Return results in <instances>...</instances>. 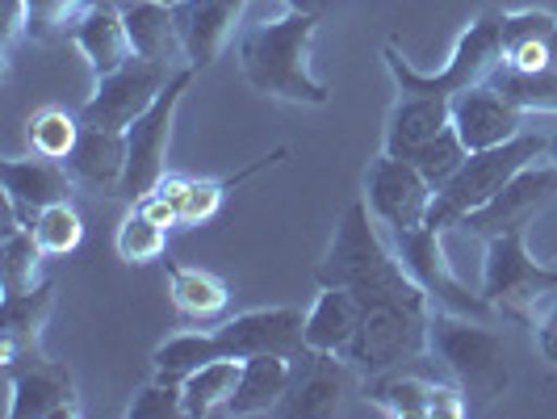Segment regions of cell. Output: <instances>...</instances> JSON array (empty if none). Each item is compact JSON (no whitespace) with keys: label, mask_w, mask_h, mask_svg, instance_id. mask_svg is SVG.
<instances>
[{"label":"cell","mask_w":557,"mask_h":419,"mask_svg":"<svg viewBox=\"0 0 557 419\" xmlns=\"http://www.w3.org/2000/svg\"><path fill=\"white\" fill-rule=\"evenodd\" d=\"M382 59H386V67H391L398 93H419V97H445V101H453L457 93L491 81V72L503 63V13L482 9L474 22L461 29V38L453 42V56H448V63L436 76L411 67L407 59L398 56L394 42L382 47Z\"/></svg>","instance_id":"obj_4"},{"label":"cell","mask_w":557,"mask_h":419,"mask_svg":"<svg viewBox=\"0 0 557 419\" xmlns=\"http://www.w3.org/2000/svg\"><path fill=\"white\" fill-rule=\"evenodd\" d=\"M549 160H554V164H557V135H554V139H549Z\"/></svg>","instance_id":"obj_45"},{"label":"cell","mask_w":557,"mask_h":419,"mask_svg":"<svg viewBox=\"0 0 557 419\" xmlns=\"http://www.w3.org/2000/svg\"><path fill=\"white\" fill-rule=\"evenodd\" d=\"M135 210H143V214H147L151 223L164 226V231L181 226V210H176V206H172V201H168L164 194H156V189H151V194H143L139 201H135Z\"/></svg>","instance_id":"obj_40"},{"label":"cell","mask_w":557,"mask_h":419,"mask_svg":"<svg viewBox=\"0 0 557 419\" xmlns=\"http://www.w3.org/2000/svg\"><path fill=\"white\" fill-rule=\"evenodd\" d=\"M81 126H84L81 118L47 106V110H38L26 118V139H29V147H34V156H47V160H63V164H67L72 147L81 139Z\"/></svg>","instance_id":"obj_32"},{"label":"cell","mask_w":557,"mask_h":419,"mask_svg":"<svg viewBox=\"0 0 557 419\" xmlns=\"http://www.w3.org/2000/svg\"><path fill=\"white\" fill-rule=\"evenodd\" d=\"M491 84L499 88L511 106H520L524 113H557V72L554 67H511L499 63L491 72Z\"/></svg>","instance_id":"obj_30"},{"label":"cell","mask_w":557,"mask_h":419,"mask_svg":"<svg viewBox=\"0 0 557 419\" xmlns=\"http://www.w3.org/2000/svg\"><path fill=\"white\" fill-rule=\"evenodd\" d=\"M554 197H557V164L545 156V160H536V164L520 168L486 206H478L474 214H466V219H461V231L491 239V235H503V231L529 226Z\"/></svg>","instance_id":"obj_13"},{"label":"cell","mask_w":557,"mask_h":419,"mask_svg":"<svg viewBox=\"0 0 557 419\" xmlns=\"http://www.w3.org/2000/svg\"><path fill=\"white\" fill-rule=\"evenodd\" d=\"M289 373V391L277 403V416L285 419H327L344 407V394L352 391V382L361 378L339 353H319V348H298Z\"/></svg>","instance_id":"obj_11"},{"label":"cell","mask_w":557,"mask_h":419,"mask_svg":"<svg viewBox=\"0 0 557 419\" xmlns=\"http://www.w3.org/2000/svg\"><path fill=\"white\" fill-rule=\"evenodd\" d=\"M289 9H307V13H319L323 9V0H285Z\"/></svg>","instance_id":"obj_43"},{"label":"cell","mask_w":557,"mask_h":419,"mask_svg":"<svg viewBox=\"0 0 557 419\" xmlns=\"http://www.w3.org/2000/svg\"><path fill=\"white\" fill-rule=\"evenodd\" d=\"M239 373H244V361H235V357H214L210 365H201L197 373H189L181 382V391H185V416L226 411L231 398H235V386H239Z\"/></svg>","instance_id":"obj_28"},{"label":"cell","mask_w":557,"mask_h":419,"mask_svg":"<svg viewBox=\"0 0 557 419\" xmlns=\"http://www.w3.org/2000/svg\"><path fill=\"white\" fill-rule=\"evenodd\" d=\"M51 310H55V281H38L34 289L4 294V307H0L4 340L13 348H34L42 328H47V319H51Z\"/></svg>","instance_id":"obj_26"},{"label":"cell","mask_w":557,"mask_h":419,"mask_svg":"<svg viewBox=\"0 0 557 419\" xmlns=\"http://www.w3.org/2000/svg\"><path fill=\"white\" fill-rule=\"evenodd\" d=\"M172 81L164 63H151V59H131L122 63L110 76H97V88L92 97L81 106L84 126H106V131H126L135 118L156 106V97L164 93V84Z\"/></svg>","instance_id":"obj_10"},{"label":"cell","mask_w":557,"mask_h":419,"mask_svg":"<svg viewBox=\"0 0 557 419\" xmlns=\"http://www.w3.org/2000/svg\"><path fill=\"white\" fill-rule=\"evenodd\" d=\"M248 4L251 0H176L172 13L181 26V42H185V63H194L201 72L223 56Z\"/></svg>","instance_id":"obj_18"},{"label":"cell","mask_w":557,"mask_h":419,"mask_svg":"<svg viewBox=\"0 0 557 419\" xmlns=\"http://www.w3.org/2000/svg\"><path fill=\"white\" fill-rule=\"evenodd\" d=\"M394 256L403 260V269L428 289L432 307L453 310V315H470V319H486L491 303L486 294H470V285H461L457 273L448 269L445 244H441V231L436 226H407V231H391Z\"/></svg>","instance_id":"obj_9"},{"label":"cell","mask_w":557,"mask_h":419,"mask_svg":"<svg viewBox=\"0 0 557 419\" xmlns=\"http://www.w3.org/2000/svg\"><path fill=\"white\" fill-rule=\"evenodd\" d=\"M29 26V0H4V47L17 42V34Z\"/></svg>","instance_id":"obj_41"},{"label":"cell","mask_w":557,"mask_h":419,"mask_svg":"<svg viewBox=\"0 0 557 419\" xmlns=\"http://www.w3.org/2000/svg\"><path fill=\"white\" fill-rule=\"evenodd\" d=\"M226 181H197L189 185V194H185V201H181V226H201L210 223L214 214H219V206H223L226 197Z\"/></svg>","instance_id":"obj_39"},{"label":"cell","mask_w":557,"mask_h":419,"mask_svg":"<svg viewBox=\"0 0 557 419\" xmlns=\"http://www.w3.org/2000/svg\"><path fill=\"white\" fill-rule=\"evenodd\" d=\"M448 106H453V131L461 135L466 151H486V147H499V143L524 135V118L529 113L520 106H511L491 81L457 93Z\"/></svg>","instance_id":"obj_15"},{"label":"cell","mask_w":557,"mask_h":419,"mask_svg":"<svg viewBox=\"0 0 557 419\" xmlns=\"http://www.w3.org/2000/svg\"><path fill=\"white\" fill-rule=\"evenodd\" d=\"M223 357L248 361V357H294L307 344V315L298 307H260L244 310L214 328Z\"/></svg>","instance_id":"obj_14"},{"label":"cell","mask_w":557,"mask_h":419,"mask_svg":"<svg viewBox=\"0 0 557 419\" xmlns=\"http://www.w3.org/2000/svg\"><path fill=\"white\" fill-rule=\"evenodd\" d=\"M536 348L545 353V361L557 365V307H554L549 319H541V323H536Z\"/></svg>","instance_id":"obj_42"},{"label":"cell","mask_w":557,"mask_h":419,"mask_svg":"<svg viewBox=\"0 0 557 419\" xmlns=\"http://www.w3.org/2000/svg\"><path fill=\"white\" fill-rule=\"evenodd\" d=\"M126 416L131 419H176V416H185V391H181L176 382L156 378L151 386H143V391L131 398Z\"/></svg>","instance_id":"obj_37"},{"label":"cell","mask_w":557,"mask_h":419,"mask_svg":"<svg viewBox=\"0 0 557 419\" xmlns=\"http://www.w3.org/2000/svg\"><path fill=\"white\" fill-rule=\"evenodd\" d=\"M168 248V231L164 226H156L143 210H131L122 226H117V256L126 260V264H151V260H160Z\"/></svg>","instance_id":"obj_35"},{"label":"cell","mask_w":557,"mask_h":419,"mask_svg":"<svg viewBox=\"0 0 557 419\" xmlns=\"http://www.w3.org/2000/svg\"><path fill=\"white\" fill-rule=\"evenodd\" d=\"M42 244L34 235V226L13 219L4 231V251H0V278H4V294H22L38 285V269H42Z\"/></svg>","instance_id":"obj_31"},{"label":"cell","mask_w":557,"mask_h":419,"mask_svg":"<svg viewBox=\"0 0 557 419\" xmlns=\"http://www.w3.org/2000/svg\"><path fill=\"white\" fill-rule=\"evenodd\" d=\"M545 47H549V67L557 72V29L549 34V42H545Z\"/></svg>","instance_id":"obj_44"},{"label":"cell","mask_w":557,"mask_h":419,"mask_svg":"<svg viewBox=\"0 0 557 419\" xmlns=\"http://www.w3.org/2000/svg\"><path fill=\"white\" fill-rule=\"evenodd\" d=\"M428 323L432 307H407V303H386V307H364V319L352 344L344 348V361L361 378H377L398 365H416L428 353Z\"/></svg>","instance_id":"obj_7"},{"label":"cell","mask_w":557,"mask_h":419,"mask_svg":"<svg viewBox=\"0 0 557 419\" xmlns=\"http://www.w3.org/2000/svg\"><path fill=\"white\" fill-rule=\"evenodd\" d=\"M364 319V303L352 289L339 285H323V294L314 298V307L307 310V348L319 353H339L352 344V335Z\"/></svg>","instance_id":"obj_23"},{"label":"cell","mask_w":557,"mask_h":419,"mask_svg":"<svg viewBox=\"0 0 557 419\" xmlns=\"http://www.w3.org/2000/svg\"><path fill=\"white\" fill-rule=\"evenodd\" d=\"M29 226H34V235H38V244H42L47 256H72L84 239V223H81V214L72 210V201L47 206Z\"/></svg>","instance_id":"obj_34"},{"label":"cell","mask_w":557,"mask_h":419,"mask_svg":"<svg viewBox=\"0 0 557 419\" xmlns=\"http://www.w3.org/2000/svg\"><path fill=\"white\" fill-rule=\"evenodd\" d=\"M168 294H172V307L194 323L219 319L231 303V289L223 278H214L206 269H181V264H168Z\"/></svg>","instance_id":"obj_25"},{"label":"cell","mask_w":557,"mask_h":419,"mask_svg":"<svg viewBox=\"0 0 557 419\" xmlns=\"http://www.w3.org/2000/svg\"><path fill=\"white\" fill-rule=\"evenodd\" d=\"M0 181H4V197H9V214L34 223L47 206L67 201L72 197V168L63 160H0Z\"/></svg>","instance_id":"obj_17"},{"label":"cell","mask_w":557,"mask_h":419,"mask_svg":"<svg viewBox=\"0 0 557 419\" xmlns=\"http://www.w3.org/2000/svg\"><path fill=\"white\" fill-rule=\"evenodd\" d=\"M168 4H176V0H168Z\"/></svg>","instance_id":"obj_46"},{"label":"cell","mask_w":557,"mask_h":419,"mask_svg":"<svg viewBox=\"0 0 557 419\" xmlns=\"http://www.w3.org/2000/svg\"><path fill=\"white\" fill-rule=\"evenodd\" d=\"M428 353L457 378V386L466 391L470 407L495 403L507 391V382H511L503 335L491 332L482 319H470V315H453V310L432 307Z\"/></svg>","instance_id":"obj_3"},{"label":"cell","mask_w":557,"mask_h":419,"mask_svg":"<svg viewBox=\"0 0 557 419\" xmlns=\"http://www.w3.org/2000/svg\"><path fill=\"white\" fill-rule=\"evenodd\" d=\"M214 357H223L214 332H176L151 353V369H156V378L181 386L189 373H197L201 365H210Z\"/></svg>","instance_id":"obj_29"},{"label":"cell","mask_w":557,"mask_h":419,"mask_svg":"<svg viewBox=\"0 0 557 419\" xmlns=\"http://www.w3.org/2000/svg\"><path fill=\"white\" fill-rule=\"evenodd\" d=\"M453 122V106L445 97H419L403 93V101L391 110L386 122V151L398 160H411L423 143H432Z\"/></svg>","instance_id":"obj_21"},{"label":"cell","mask_w":557,"mask_h":419,"mask_svg":"<svg viewBox=\"0 0 557 419\" xmlns=\"http://www.w3.org/2000/svg\"><path fill=\"white\" fill-rule=\"evenodd\" d=\"M319 285H339L352 289L364 307H386V303H407V307H432L428 289L419 285L403 260L394 256V248H386L377 219L369 210V201H352L339 223H335L332 248L319 260L314 269Z\"/></svg>","instance_id":"obj_1"},{"label":"cell","mask_w":557,"mask_h":419,"mask_svg":"<svg viewBox=\"0 0 557 419\" xmlns=\"http://www.w3.org/2000/svg\"><path fill=\"white\" fill-rule=\"evenodd\" d=\"M557 29V17L545 9H516L503 13V56L524 47V42H549V34Z\"/></svg>","instance_id":"obj_38"},{"label":"cell","mask_w":557,"mask_h":419,"mask_svg":"<svg viewBox=\"0 0 557 419\" xmlns=\"http://www.w3.org/2000/svg\"><path fill=\"white\" fill-rule=\"evenodd\" d=\"M81 394L72 369L59 361H29L13 369V394H9V419H76Z\"/></svg>","instance_id":"obj_16"},{"label":"cell","mask_w":557,"mask_h":419,"mask_svg":"<svg viewBox=\"0 0 557 419\" xmlns=\"http://www.w3.org/2000/svg\"><path fill=\"white\" fill-rule=\"evenodd\" d=\"M482 294L495 310L536 328V307L557 294V269L532 260L529 226H516V231H503V235L486 239Z\"/></svg>","instance_id":"obj_6"},{"label":"cell","mask_w":557,"mask_h":419,"mask_svg":"<svg viewBox=\"0 0 557 419\" xmlns=\"http://www.w3.org/2000/svg\"><path fill=\"white\" fill-rule=\"evenodd\" d=\"M67 38L88 59L92 76H110L122 63L135 59L131 34H126V17H122V9H110V4H88L81 17L72 22Z\"/></svg>","instance_id":"obj_19"},{"label":"cell","mask_w":557,"mask_h":419,"mask_svg":"<svg viewBox=\"0 0 557 419\" xmlns=\"http://www.w3.org/2000/svg\"><path fill=\"white\" fill-rule=\"evenodd\" d=\"M319 34V13L285 9L273 22H260L239 38V67L244 81L289 106H327L332 93L310 67V47Z\"/></svg>","instance_id":"obj_2"},{"label":"cell","mask_w":557,"mask_h":419,"mask_svg":"<svg viewBox=\"0 0 557 419\" xmlns=\"http://www.w3.org/2000/svg\"><path fill=\"white\" fill-rule=\"evenodd\" d=\"M194 76H197L194 63L176 67V72H172V81L164 84V93L156 97V106L126 126V176H122V189H117L122 201H139L143 194H151V189H156V181L168 172V139H172V122H176L181 97L189 93Z\"/></svg>","instance_id":"obj_8"},{"label":"cell","mask_w":557,"mask_h":419,"mask_svg":"<svg viewBox=\"0 0 557 419\" xmlns=\"http://www.w3.org/2000/svg\"><path fill=\"white\" fill-rule=\"evenodd\" d=\"M545 156H549V135H529V131L516 135V139L499 143V147L470 151L466 164L457 168V176L448 181L441 194L432 197L428 226H436V231L461 226V219L474 214L478 206H486L520 168L536 164V160H545Z\"/></svg>","instance_id":"obj_5"},{"label":"cell","mask_w":557,"mask_h":419,"mask_svg":"<svg viewBox=\"0 0 557 419\" xmlns=\"http://www.w3.org/2000/svg\"><path fill=\"white\" fill-rule=\"evenodd\" d=\"M72 176L101 189L106 197H117L122 176H126V131H106V126H81V139L67 156Z\"/></svg>","instance_id":"obj_20"},{"label":"cell","mask_w":557,"mask_h":419,"mask_svg":"<svg viewBox=\"0 0 557 419\" xmlns=\"http://www.w3.org/2000/svg\"><path fill=\"white\" fill-rule=\"evenodd\" d=\"M92 0H29V26L26 34L38 42H51L59 34H67L72 22L81 17Z\"/></svg>","instance_id":"obj_36"},{"label":"cell","mask_w":557,"mask_h":419,"mask_svg":"<svg viewBox=\"0 0 557 419\" xmlns=\"http://www.w3.org/2000/svg\"><path fill=\"white\" fill-rule=\"evenodd\" d=\"M364 398L373 407H382L386 416L398 419H428V398H432V382L407 373V365L386 369L377 378H364Z\"/></svg>","instance_id":"obj_27"},{"label":"cell","mask_w":557,"mask_h":419,"mask_svg":"<svg viewBox=\"0 0 557 419\" xmlns=\"http://www.w3.org/2000/svg\"><path fill=\"white\" fill-rule=\"evenodd\" d=\"M466 156H470V151H466V143H461V135H457V131H453V122H448L436 139L423 143L416 156H411V164H416L419 172L428 176V185L441 194L448 181L457 176V168L466 164Z\"/></svg>","instance_id":"obj_33"},{"label":"cell","mask_w":557,"mask_h":419,"mask_svg":"<svg viewBox=\"0 0 557 419\" xmlns=\"http://www.w3.org/2000/svg\"><path fill=\"white\" fill-rule=\"evenodd\" d=\"M289 373L294 361L289 357H248L244 373H239V386L231 398V416H264V411H277V403L289 391Z\"/></svg>","instance_id":"obj_24"},{"label":"cell","mask_w":557,"mask_h":419,"mask_svg":"<svg viewBox=\"0 0 557 419\" xmlns=\"http://www.w3.org/2000/svg\"><path fill=\"white\" fill-rule=\"evenodd\" d=\"M122 17H126V34H131V47L139 59L164 63V67L172 59H185L181 26H176V13L168 0H126Z\"/></svg>","instance_id":"obj_22"},{"label":"cell","mask_w":557,"mask_h":419,"mask_svg":"<svg viewBox=\"0 0 557 419\" xmlns=\"http://www.w3.org/2000/svg\"><path fill=\"white\" fill-rule=\"evenodd\" d=\"M432 197H436V189L428 185V176L411 160H398L391 151H382L364 172V201L386 231L423 226L428 210H432Z\"/></svg>","instance_id":"obj_12"}]
</instances>
